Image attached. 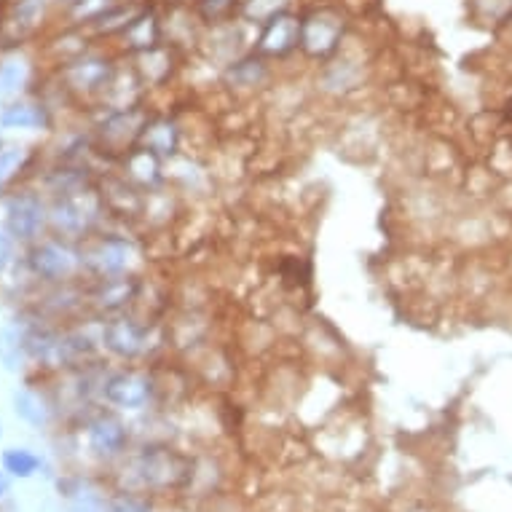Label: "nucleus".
I'll list each match as a JSON object with an SVG mask.
<instances>
[{
	"label": "nucleus",
	"mask_w": 512,
	"mask_h": 512,
	"mask_svg": "<svg viewBox=\"0 0 512 512\" xmlns=\"http://www.w3.org/2000/svg\"><path fill=\"white\" fill-rule=\"evenodd\" d=\"M140 472L145 483L153 488L180 486L183 480L191 478L188 462L169 448H145V454L140 456Z\"/></svg>",
	"instance_id": "nucleus-1"
},
{
	"label": "nucleus",
	"mask_w": 512,
	"mask_h": 512,
	"mask_svg": "<svg viewBox=\"0 0 512 512\" xmlns=\"http://www.w3.org/2000/svg\"><path fill=\"white\" fill-rule=\"evenodd\" d=\"M344 22L333 11H317L309 19H303L301 25V46L309 51L311 57H325L336 49L338 38H341Z\"/></svg>",
	"instance_id": "nucleus-2"
},
{
	"label": "nucleus",
	"mask_w": 512,
	"mask_h": 512,
	"mask_svg": "<svg viewBox=\"0 0 512 512\" xmlns=\"http://www.w3.org/2000/svg\"><path fill=\"white\" fill-rule=\"evenodd\" d=\"M46 226V210L35 196H14L6 207V228L14 239L30 242Z\"/></svg>",
	"instance_id": "nucleus-3"
},
{
	"label": "nucleus",
	"mask_w": 512,
	"mask_h": 512,
	"mask_svg": "<svg viewBox=\"0 0 512 512\" xmlns=\"http://www.w3.org/2000/svg\"><path fill=\"white\" fill-rule=\"evenodd\" d=\"M76 263V252L57 242L35 247L33 258H30V266H33L35 274L43 279H49V282H59V279L70 277L73 269H76Z\"/></svg>",
	"instance_id": "nucleus-4"
},
{
	"label": "nucleus",
	"mask_w": 512,
	"mask_h": 512,
	"mask_svg": "<svg viewBox=\"0 0 512 512\" xmlns=\"http://www.w3.org/2000/svg\"><path fill=\"white\" fill-rule=\"evenodd\" d=\"M301 25V19L290 17V14H277V17L269 19L266 27H263L258 46L266 54H287V51L295 49L301 43Z\"/></svg>",
	"instance_id": "nucleus-5"
},
{
	"label": "nucleus",
	"mask_w": 512,
	"mask_h": 512,
	"mask_svg": "<svg viewBox=\"0 0 512 512\" xmlns=\"http://www.w3.org/2000/svg\"><path fill=\"white\" fill-rule=\"evenodd\" d=\"M148 395H151V384H148V378L137 376V373H118L105 384V397L121 408H140Z\"/></svg>",
	"instance_id": "nucleus-6"
},
{
	"label": "nucleus",
	"mask_w": 512,
	"mask_h": 512,
	"mask_svg": "<svg viewBox=\"0 0 512 512\" xmlns=\"http://www.w3.org/2000/svg\"><path fill=\"white\" fill-rule=\"evenodd\" d=\"M102 341L110 352L118 357H135L143 352V330L137 328L132 319H113L102 333Z\"/></svg>",
	"instance_id": "nucleus-7"
},
{
	"label": "nucleus",
	"mask_w": 512,
	"mask_h": 512,
	"mask_svg": "<svg viewBox=\"0 0 512 512\" xmlns=\"http://www.w3.org/2000/svg\"><path fill=\"white\" fill-rule=\"evenodd\" d=\"M126 443L124 424L113 416H100L97 421L89 424V448L97 456H113L118 454Z\"/></svg>",
	"instance_id": "nucleus-8"
},
{
	"label": "nucleus",
	"mask_w": 512,
	"mask_h": 512,
	"mask_svg": "<svg viewBox=\"0 0 512 512\" xmlns=\"http://www.w3.org/2000/svg\"><path fill=\"white\" fill-rule=\"evenodd\" d=\"M51 223L62 234H78V231H84L86 223H89V210L84 207V199H78V196L59 199L54 204V210H51Z\"/></svg>",
	"instance_id": "nucleus-9"
},
{
	"label": "nucleus",
	"mask_w": 512,
	"mask_h": 512,
	"mask_svg": "<svg viewBox=\"0 0 512 512\" xmlns=\"http://www.w3.org/2000/svg\"><path fill=\"white\" fill-rule=\"evenodd\" d=\"M110 78V65L102 59L86 57L78 59L68 68V81L76 89H97V86L108 84Z\"/></svg>",
	"instance_id": "nucleus-10"
},
{
	"label": "nucleus",
	"mask_w": 512,
	"mask_h": 512,
	"mask_svg": "<svg viewBox=\"0 0 512 512\" xmlns=\"http://www.w3.org/2000/svg\"><path fill=\"white\" fill-rule=\"evenodd\" d=\"M126 255H129V250H126L124 242L108 239V242L97 244L86 261L92 263V269H97L100 274H118V271L126 269Z\"/></svg>",
	"instance_id": "nucleus-11"
},
{
	"label": "nucleus",
	"mask_w": 512,
	"mask_h": 512,
	"mask_svg": "<svg viewBox=\"0 0 512 512\" xmlns=\"http://www.w3.org/2000/svg\"><path fill=\"white\" fill-rule=\"evenodd\" d=\"M46 124H49L46 110L41 105H30V102H17L0 113V126H6V129H38Z\"/></svg>",
	"instance_id": "nucleus-12"
},
{
	"label": "nucleus",
	"mask_w": 512,
	"mask_h": 512,
	"mask_svg": "<svg viewBox=\"0 0 512 512\" xmlns=\"http://www.w3.org/2000/svg\"><path fill=\"white\" fill-rule=\"evenodd\" d=\"M46 6H49V0H17L14 11H11V25L17 27L19 33H30L46 17Z\"/></svg>",
	"instance_id": "nucleus-13"
},
{
	"label": "nucleus",
	"mask_w": 512,
	"mask_h": 512,
	"mask_svg": "<svg viewBox=\"0 0 512 512\" xmlns=\"http://www.w3.org/2000/svg\"><path fill=\"white\" fill-rule=\"evenodd\" d=\"M14 411H17L19 419H25L33 427H43L49 421L46 403L35 392H30V389H19L17 395H14Z\"/></svg>",
	"instance_id": "nucleus-14"
},
{
	"label": "nucleus",
	"mask_w": 512,
	"mask_h": 512,
	"mask_svg": "<svg viewBox=\"0 0 512 512\" xmlns=\"http://www.w3.org/2000/svg\"><path fill=\"white\" fill-rule=\"evenodd\" d=\"M27 344L25 338L11 328L0 330V365L6 370H19L25 365Z\"/></svg>",
	"instance_id": "nucleus-15"
},
{
	"label": "nucleus",
	"mask_w": 512,
	"mask_h": 512,
	"mask_svg": "<svg viewBox=\"0 0 512 512\" xmlns=\"http://www.w3.org/2000/svg\"><path fill=\"white\" fill-rule=\"evenodd\" d=\"M124 33L129 35V41L135 43L137 49H153L156 43V35H159V27H156V17L153 14H143V17H135L129 22V27H124Z\"/></svg>",
	"instance_id": "nucleus-16"
},
{
	"label": "nucleus",
	"mask_w": 512,
	"mask_h": 512,
	"mask_svg": "<svg viewBox=\"0 0 512 512\" xmlns=\"http://www.w3.org/2000/svg\"><path fill=\"white\" fill-rule=\"evenodd\" d=\"M3 467H6V472H11V475H17V478H30V475H35V470L41 467V459L35 454H30V451H25V448H9V451L3 454Z\"/></svg>",
	"instance_id": "nucleus-17"
},
{
	"label": "nucleus",
	"mask_w": 512,
	"mask_h": 512,
	"mask_svg": "<svg viewBox=\"0 0 512 512\" xmlns=\"http://www.w3.org/2000/svg\"><path fill=\"white\" fill-rule=\"evenodd\" d=\"M135 293V285L132 282H126V279H110L105 285L100 287V293H97V303L105 306V309H116L121 303H126Z\"/></svg>",
	"instance_id": "nucleus-18"
},
{
	"label": "nucleus",
	"mask_w": 512,
	"mask_h": 512,
	"mask_svg": "<svg viewBox=\"0 0 512 512\" xmlns=\"http://www.w3.org/2000/svg\"><path fill=\"white\" fill-rule=\"evenodd\" d=\"M287 3H290V0H247V3H244V17L266 25V22L277 17V14H285Z\"/></svg>",
	"instance_id": "nucleus-19"
},
{
	"label": "nucleus",
	"mask_w": 512,
	"mask_h": 512,
	"mask_svg": "<svg viewBox=\"0 0 512 512\" xmlns=\"http://www.w3.org/2000/svg\"><path fill=\"white\" fill-rule=\"evenodd\" d=\"M175 140V126L172 124H156L151 129H145V145L153 153H172Z\"/></svg>",
	"instance_id": "nucleus-20"
},
{
	"label": "nucleus",
	"mask_w": 512,
	"mask_h": 512,
	"mask_svg": "<svg viewBox=\"0 0 512 512\" xmlns=\"http://www.w3.org/2000/svg\"><path fill=\"white\" fill-rule=\"evenodd\" d=\"M22 81H25V65L22 62L11 59V62L0 65V94L17 92Z\"/></svg>",
	"instance_id": "nucleus-21"
},
{
	"label": "nucleus",
	"mask_w": 512,
	"mask_h": 512,
	"mask_svg": "<svg viewBox=\"0 0 512 512\" xmlns=\"http://www.w3.org/2000/svg\"><path fill=\"white\" fill-rule=\"evenodd\" d=\"M236 9V0H199V14L207 22H223Z\"/></svg>",
	"instance_id": "nucleus-22"
},
{
	"label": "nucleus",
	"mask_w": 512,
	"mask_h": 512,
	"mask_svg": "<svg viewBox=\"0 0 512 512\" xmlns=\"http://www.w3.org/2000/svg\"><path fill=\"white\" fill-rule=\"evenodd\" d=\"M70 6L78 19H102L110 14V0H73Z\"/></svg>",
	"instance_id": "nucleus-23"
},
{
	"label": "nucleus",
	"mask_w": 512,
	"mask_h": 512,
	"mask_svg": "<svg viewBox=\"0 0 512 512\" xmlns=\"http://www.w3.org/2000/svg\"><path fill=\"white\" fill-rule=\"evenodd\" d=\"M110 512H151V504L145 502V499H140V496H118V499H113V504H110Z\"/></svg>",
	"instance_id": "nucleus-24"
},
{
	"label": "nucleus",
	"mask_w": 512,
	"mask_h": 512,
	"mask_svg": "<svg viewBox=\"0 0 512 512\" xmlns=\"http://www.w3.org/2000/svg\"><path fill=\"white\" fill-rule=\"evenodd\" d=\"M19 159H22V151L14 148V145H9V148H3V151H0V180H6V177L17 169Z\"/></svg>",
	"instance_id": "nucleus-25"
},
{
	"label": "nucleus",
	"mask_w": 512,
	"mask_h": 512,
	"mask_svg": "<svg viewBox=\"0 0 512 512\" xmlns=\"http://www.w3.org/2000/svg\"><path fill=\"white\" fill-rule=\"evenodd\" d=\"M14 236L9 231H0V271L6 269L11 263V255H14V242H11Z\"/></svg>",
	"instance_id": "nucleus-26"
},
{
	"label": "nucleus",
	"mask_w": 512,
	"mask_h": 512,
	"mask_svg": "<svg viewBox=\"0 0 512 512\" xmlns=\"http://www.w3.org/2000/svg\"><path fill=\"white\" fill-rule=\"evenodd\" d=\"M70 512H100V507H94L92 502H76L70 507Z\"/></svg>",
	"instance_id": "nucleus-27"
},
{
	"label": "nucleus",
	"mask_w": 512,
	"mask_h": 512,
	"mask_svg": "<svg viewBox=\"0 0 512 512\" xmlns=\"http://www.w3.org/2000/svg\"><path fill=\"white\" fill-rule=\"evenodd\" d=\"M3 494H6V480L0 478V496H3Z\"/></svg>",
	"instance_id": "nucleus-28"
},
{
	"label": "nucleus",
	"mask_w": 512,
	"mask_h": 512,
	"mask_svg": "<svg viewBox=\"0 0 512 512\" xmlns=\"http://www.w3.org/2000/svg\"><path fill=\"white\" fill-rule=\"evenodd\" d=\"M70 3H73V0H70Z\"/></svg>",
	"instance_id": "nucleus-29"
}]
</instances>
